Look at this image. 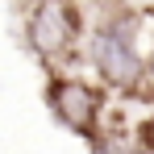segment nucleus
Returning a JSON list of instances; mask_svg holds the SVG:
<instances>
[{
  "label": "nucleus",
  "instance_id": "7ed1b4c3",
  "mask_svg": "<svg viewBox=\"0 0 154 154\" xmlns=\"http://www.w3.org/2000/svg\"><path fill=\"white\" fill-rule=\"evenodd\" d=\"M46 100H50L54 117L71 129V133L88 137V142L100 137L104 88H96V83H88V79H79V75H50V83H46Z\"/></svg>",
  "mask_w": 154,
  "mask_h": 154
},
{
  "label": "nucleus",
  "instance_id": "f03ea898",
  "mask_svg": "<svg viewBox=\"0 0 154 154\" xmlns=\"http://www.w3.org/2000/svg\"><path fill=\"white\" fill-rule=\"evenodd\" d=\"M25 38L38 58L46 63H67L75 58L79 38H83V8L79 0H38L29 13Z\"/></svg>",
  "mask_w": 154,
  "mask_h": 154
},
{
  "label": "nucleus",
  "instance_id": "20e7f679",
  "mask_svg": "<svg viewBox=\"0 0 154 154\" xmlns=\"http://www.w3.org/2000/svg\"><path fill=\"white\" fill-rule=\"evenodd\" d=\"M133 96L154 104V46L142 54V75H137V88H133Z\"/></svg>",
  "mask_w": 154,
  "mask_h": 154
},
{
  "label": "nucleus",
  "instance_id": "f257e3e1",
  "mask_svg": "<svg viewBox=\"0 0 154 154\" xmlns=\"http://www.w3.org/2000/svg\"><path fill=\"white\" fill-rule=\"evenodd\" d=\"M92 63L108 88L133 92L142 75V50H137V13H117L108 17L92 42Z\"/></svg>",
  "mask_w": 154,
  "mask_h": 154
}]
</instances>
